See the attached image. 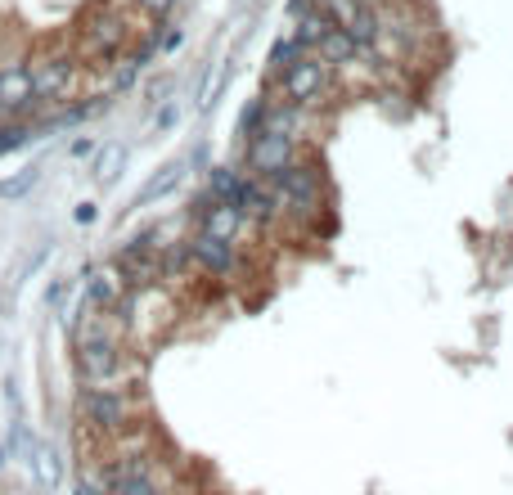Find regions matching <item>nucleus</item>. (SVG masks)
I'll return each mask as SVG.
<instances>
[{
    "instance_id": "obj_1",
    "label": "nucleus",
    "mask_w": 513,
    "mask_h": 495,
    "mask_svg": "<svg viewBox=\"0 0 513 495\" xmlns=\"http://www.w3.org/2000/svg\"><path fill=\"white\" fill-rule=\"evenodd\" d=\"M266 180L275 185L279 203H284L288 212H311L315 198H320V171L302 167V162H288L284 171H275V176H266Z\"/></svg>"
},
{
    "instance_id": "obj_2",
    "label": "nucleus",
    "mask_w": 513,
    "mask_h": 495,
    "mask_svg": "<svg viewBox=\"0 0 513 495\" xmlns=\"http://www.w3.org/2000/svg\"><path fill=\"white\" fill-rule=\"evenodd\" d=\"M27 77H32L36 99H45V104H59V99L72 95V81H77V72H72L68 54H45V59L27 63Z\"/></svg>"
},
{
    "instance_id": "obj_3",
    "label": "nucleus",
    "mask_w": 513,
    "mask_h": 495,
    "mask_svg": "<svg viewBox=\"0 0 513 495\" xmlns=\"http://www.w3.org/2000/svg\"><path fill=\"white\" fill-rule=\"evenodd\" d=\"M288 162H297V149H293V135H275V131H257L248 140V167L257 171L261 180L284 171Z\"/></svg>"
},
{
    "instance_id": "obj_4",
    "label": "nucleus",
    "mask_w": 513,
    "mask_h": 495,
    "mask_svg": "<svg viewBox=\"0 0 513 495\" xmlns=\"http://www.w3.org/2000/svg\"><path fill=\"white\" fill-rule=\"evenodd\" d=\"M324 86H329V72H324L320 59H293L284 68V99H293V104H315V99L324 95Z\"/></svg>"
},
{
    "instance_id": "obj_5",
    "label": "nucleus",
    "mask_w": 513,
    "mask_h": 495,
    "mask_svg": "<svg viewBox=\"0 0 513 495\" xmlns=\"http://www.w3.org/2000/svg\"><path fill=\"white\" fill-rule=\"evenodd\" d=\"M189 261L203 266L207 275H216V279H225V275L239 270V252H234V243L230 239H212V234H203V230L189 239Z\"/></svg>"
},
{
    "instance_id": "obj_6",
    "label": "nucleus",
    "mask_w": 513,
    "mask_h": 495,
    "mask_svg": "<svg viewBox=\"0 0 513 495\" xmlns=\"http://www.w3.org/2000/svg\"><path fill=\"white\" fill-rule=\"evenodd\" d=\"M315 50H320V63H338V68H347V63L360 59L356 36H351L347 27H338V23H333L329 32L320 36V45H315Z\"/></svg>"
},
{
    "instance_id": "obj_7",
    "label": "nucleus",
    "mask_w": 513,
    "mask_h": 495,
    "mask_svg": "<svg viewBox=\"0 0 513 495\" xmlns=\"http://www.w3.org/2000/svg\"><path fill=\"white\" fill-rule=\"evenodd\" d=\"M243 230V212L230 203H207L203 207V234H212V239H230Z\"/></svg>"
},
{
    "instance_id": "obj_8",
    "label": "nucleus",
    "mask_w": 513,
    "mask_h": 495,
    "mask_svg": "<svg viewBox=\"0 0 513 495\" xmlns=\"http://www.w3.org/2000/svg\"><path fill=\"white\" fill-rule=\"evenodd\" d=\"M293 23H297V27H293V41L302 45V50H315V45H320V36L333 27L329 18L320 14V9H306V14H302V18H293Z\"/></svg>"
},
{
    "instance_id": "obj_9",
    "label": "nucleus",
    "mask_w": 513,
    "mask_h": 495,
    "mask_svg": "<svg viewBox=\"0 0 513 495\" xmlns=\"http://www.w3.org/2000/svg\"><path fill=\"white\" fill-rule=\"evenodd\" d=\"M239 189H243V176L234 167H216L212 180H207V194L216 198V203H239Z\"/></svg>"
},
{
    "instance_id": "obj_10",
    "label": "nucleus",
    "mask_w": 513,
    "mask_h": 495,
    "mask_svg": "<svg viewBox=\"0 0 513 495\" xmlns=\"http://www.w3.org/2000/svg\"><path fill=\"white\" fill-rule=\"evenodd\" d=\"M122 167H126V149H122V144H108V149H99L95 180H99V185H113V180L122 176Z\"/></svg>"
},
{
    "instance_id": "obj_11",
    "label": "nucleus",
    "mask_w": 513,
    "mask_h": 495,
    "mask_svg": "<svg viewBox=\"0 0 513 495\" xmlns=\"http://www.w3.org/2000/svg\"><path fill=\"white\" fill-rule=\"evenodd\" d=\"M180 176H185V162H167V167H162L158 176H153L149 185H144V194H140V198H162L167 189H176V185H180Z\"/></svg>"
},
{
    "instance_id": "obj_12",
    "label": "nucleus",
    "mask_w": 513,
    "mask_h": 495,
    "mask_svg": "<svg viewBox=\"0 0 513 495\" xmlns=\"http://www.w3.org/2000/svg\"><path fill=\"white\" fill-rule=\"evenodd\" d=\"M27 450H32V459H36V477H41L45 486L59 482V455H54L50 446H41V441H32Z\"/></svg>"
},
{
    "instance_id": "obj_13",
    "label": "nucleus",
    "mask_w": 513,
    "mask_h": 495,
    "mask_svg": "<svg viewBox=\"0 0 513 495\" xmlns=\"http://www.w3.org/2000/svg\"><path fill=\"white\" fill-rule=\"evenodd\" d=\"M293 59H302V45H297L293 36H284V41L275 45V54H270V68H279V72H284Z\"/></svg>"
},
{
    "instance_id": "obj_14",
    "label": "nucleus",
    "mask_w": 513,
    "mask_h": 495,
    "mask_svg": "<svg viewBox=\"0 0 513 495\" xmlns=\"http://www.w3.org/2000/svg\"><path fill=\"white\" fill-rule=\"evenodd\" d=\"M32 180H36V171L27 167V171H18L14 180H5V185H0V194H18V189H32Z\"/></svg>"
},
{
    "instance_id": "obj_15",
    "label": "nucleus",
    "mask_w": 513,
    "mask_h": 495,
    "mask_svg": "<svg viewBox=\"0 0 513 495\" xmlns=\"http://www.w3.org/2000/svg\"><path fill=\"white\" fill-rule=\"evenodd\" d=\"M171 5H176V0H135V9H140V14H153V18H162Z\"/></svg>"
},
{
    "instance_id": "obj_16",
    "label": "nucleus",
    "mask_w": 513,
    "mask_h": 495,
    "mask_svg": "<svg viewBox=\"0 0 513 495\" xmlns=\"http://www.w3.org/2000/svg\"><path fill=\"white\" fill-rule=\"evenodd\" d=\"M167 126H176V108H162L158 113V131H167Z\"/></svg>"
}]
</instances>
